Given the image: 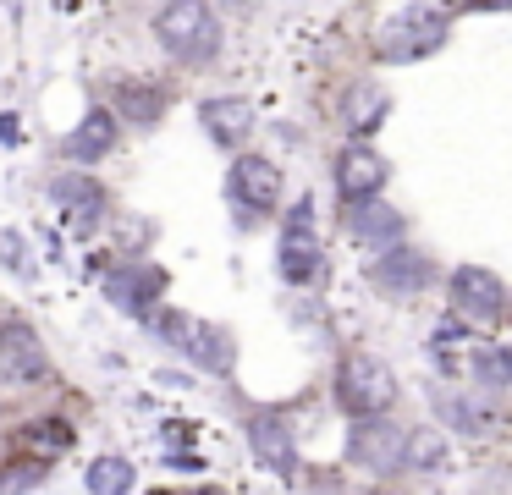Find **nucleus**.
<instances>
[{
    "instance_id": "obj_1",
    "label": "nucleus",
    "mask_w": 512,
    "mask_h": 495,
    "mask_svg": "<svg viewBox=\"0 0 512 495\" xmlns=\"http://www.w3.org/2000/svg\"><path fill=\"white\" fill-rule=\"evenodd\" d=\"M452 39V11L435 0H408V6L386 11L375 28V61L386 66H413L424 55H435Z\"/></svg>"
},
{
    "instance_id": "obj_2",
    "label": "nucleus",
    "mask_w": 512,
    "mask_h": 495,
    "mask_svg": "<svg viewBox=\"0 0 512 495\" xmlns=\"http://www.w3.org/2000/svg\"><path fill=\"white\" fill-rule=\"evenodd\" d=\"M149 336L160 341V347H171L177 358H188L193 369L204 374H232L237 363V341L226 325H215V319H199V314H182V308H166L160 303L155 314L144 319Z\"/></svg>"
},
{
    "instance_id": "obj_3",
    "label": "nucleus",
    "mask_w": 512,
    "mask_h": 495,
    "mask_svg": "<svg viewBox=\"0 0 512 495\" xmlns=\"http://www.w3.org/2000/svg\"><path fill=\"white\" fill-rule=\"evenodd\" d=\"M155 44L177 66H193V72H199V66H210L215 55H221L226 28L204 0H166V6L155 11Z\"/></svg>"
},
{
    "instance_id": "obj_4",
    "label": "nucleus",
    "mask_w": 512,
    "mask_h": 495,
    "mask_svg": "<svg viewBox=\"0 0 512 495\" xmlns=\"http://www.w3.org/2000/svg\"><path fill=\"white\" fill-rule=\"evenodd\" d=\"M287 198V176L270 154H254V149H237L232 165H226V204H232V220L237 226H259L270 220Z\"/></svg>"
},
{
    "instance_id": "obj_5",
    "label": "nucleus",
    "mask_w": 512,
    "mask_h": 495,
    "mask_svg": "<svg viewBox=\"0 0 512 495\" xmlns=\"http://www.w3.org/2000/svg\"><path fill=\"white\" fill-rule=\"evenodd\" d=\"M331 396L347 418H369V413H391L397 407V374L391 363H380L375 352H342L331 374Z\"/></svg>"
},
{
    "instance_id": "obj_6",
    "label": "nucleus",
    "mask_w": 512,
    "mask_h": 495,
    "mask_svg": "<svg viewBox=\"0 0 512 495\" xmlns=\"http://www.w3.org/2000/svg\"><path fill=\"white\" fill-rule=\"evenodd\" d=\"M325 270V248H320V226H314V198L281 209V237H276V275L287 286H314Z\"/></svg>"
},
{
    "instance_id": "obj_7",
    "label": "nucleus",
    "mask_w": 512,
    "mask_h": 495,
    "mask_svg": "<svg viewBox=\"0 0 512 495\" xmlns=\"http://www.w3.org/2000/svg\"><path fill=\"white\" fill-rule=\"evenodd\" d=\"M166 286H171L166 270H160V264H149V259H122V264H111V270L100 275L105 303H111L116 314L138 319V325H144L160 303H166Z\"/></svg>"
},
{
    "instance_id": "obj_8",
    "label": "nucleus",
    "mask_w": 512,
    "mask_h": 495,
    "mask_svg": "<svg viewBox=\"0 0 512 495\" xmlns=\"http://www.w3.org/2000/svg\"><path fill=\"white\" fill-rule=\"evenodd\" d=\"M446 297H452V308L468 325H485V330H496L512 308L507 281H501L496 270H485V264H457V270L446 275Z\"/></svg>"
},
{
    "instance_id": "obj_9",
    "label": "nucleus",
    "mask_w": 512,
    "mask_h": 495,
    "mask_svg": "<svg viewBox=\"0 0 512 495\" xmlns=\"http://www.w3.org/2000/svg\"><path fill=\"white\" fill-rule=\"evenodd\" d=\"M0 380L17 385V391H34V385L56 380V363H50L39 330L28 325V319H17V314L0 319Z\"/></svg>"
},
{
    "instance_id": "obj_10",
    "label": "nucleus",
    "mask_w": 512,
    "mask_h": 495,
    "mask_svg": "<svg viewBox=\"0 0 512 495\" xmlns=\"http://www.w3.org/2000/svg\"><path fill=\"white\" fill-rule=\"evenodd\" d=\"M402 435H408V429L391 413L353 418V424H347V462L364 468L369 479H391V473H402Z\"/></svg>"
},
{
    "instance_id": "obj_11",
    "label": "nucleus",
    "mask_w": 512,
    "mask_h": 495,
    "mask_svg": "<svg viewBox=\"0 0 512 495\" xmlns=\"http://www.w3.org/2000/svg\"><path fill=\"white\" fill-rule=\"evenodd\" d=\"M369 286H375L380 297H391V303H408V297L430 292L435 281V264L424 248H408V237L391 242V248H375V259H369Z\"/></svg>"
},
{
    "instance_id": "obj_12",
    "label": "nucleus",
    "mask_w": 512,
    "mask_h": 495,
    "mask_svg": "<svg viewBox=\"0 0 512 495\" xmlns=\"http://www.w3.org/2000/svg\"><path fill=\"white\" fill-rule=\"evenodd\" d=\"M243 440H248V451H254V462L265 473H276V479H298L303 457H298V435H292L287 413H276V407H254V413L243 418Z\"/></svg>"
},
{
    "instance_id": "obj_13",
    "label": "nucleus",
    "mask_w": 512,
    "mask_h": 495,
    "mask_svg": "<svg viewBox=\"0 0 512 495\" xmlns=\"http://www.w3.org/2000/svg\"><path fill=\"white\" fill-rule=\"evenodd\" d=\"M50 204L72 220L78 231H94L111 220V187L100 176H89V165H72V171L50 176Z\"/></svg>"
},
{
    "instance_id": "obj_14",
    "label": "nucleus",
    "mask_w": 512,
    "mask_h": 495,
    "mask_svg": "<svg viewBox=\"0 0 512 495\" xmlns=\"http://www.w3.org/2000/svg\"><path fill=\"white\" fill-rule=\"evenodd\" d=\"M331 182H336V193H342V204H347V198L386 193L391 160H386V154H380L369 138H347L342 149H336V160H331Z\"/></svg>"
},
{
    "instance_id": "obj_15",
    "label": "nucleus",
    "mask_w": 512,
    "mask_h": 495,
    "mask_svg": "<svg viewBox=\"0 0 512 495\" xmlns=\"http://www.w3.org/2000/svg\"><path fill=\"white\" fill-rule=\"evenodd\" d=\"M430 407L446 429H457L463 440H496L507 429V413H501L490 396L479 391H430Z\"/></svg>"
},
{
    "instance_id": "obj_16",
    "label": "nucleus",
    "mask_w": 512,
    "mask_h": 495,
    "mask_svg": "<svg viewBox=\"0 0 512 495\" xmlns=\"http://www.w3.org/2000/svg\"><path fill=\"white\" fill-rule=\"evenodd\" d=\"M342 226H347V237H353L358 248H391V242L408 237V220H402V209L386 204L380 193L347 198V204H342Z\"/></svg>"
},
{
    "instance_id": "obj_17",
    "label": "nucleus",
    "mask_w": 512,
    "mask_h": 495,
    "mask_svg": "<svg viewBox=\"0 0 512 495\" xmlns=\"http://www.w3.org/2000/svg\"><path fill=\"white\" fill-rule=\"evenodd\" d=\"M105 105L127 127H160L171 110V83H155V77H111V99Z\"/></svg>"
},
{
    "instance_id": "obj_18",
    "label": "nucleus",
    "mask_w": 512,
    "mask_h": 495,
    "mask_svg": "<svg viewBox=\"0 0 512 495\" xmlns=\"http://www.w3.org/2000/svg\"><path fill=\"white\" fill-rule=\"evenodd\" d=\"M116 143H122V121H116L111 105H89L83 110V121L61 138V154H67L72 165H100L116 154Z\"/></svg>"
},
{
    "instance_id": "obj_19",
    "label": "nucleus",
    "mask_w": 512,
    "mask_h": 495,
    "mask_svg": "<svg viewBox=\"0 0 512 495\" xmlns=\"http://www.w3.org/2000/svg\"><path fill=\"white\" fill-rule=\"evenodd\" d=\"M199 127H204V138L215 143V149H226V154H237V149H248V138H254V105L248 99H237V94H215V99H204L199 105Z\"/></svg>"
},
{
    "instance_id": "obj_20",
    "label": "nucleus",
    "mask_w": 512,
    "mask_h": 495,
    "mask_svg": "<svg viewBox=\"0 0 512 495\" xmlns=\"http://www.w3.org/2000/svg\"><path fill=\"white\" fill-rule=\"evenodd\" d=\"M386 116H391V94L380 83H369V77L347 83V94L336 99V121H342L347 138H375L386 127Z\"/></svg>"
},
{
    "instance_id": "obj_21",
    "label": "nucleus",
    "mask_w": 512,
    "mask_h": 495,
    "mask_svg": "<svg viewBox=\"0 0 512 495\" xmlns=\"http://www.w3.org/2000/svg\"><path fill=\"white\" fill-rule=\"evenodd\" d=\"M78 446V424L61 413H39V418H23L12 435V451H23V457H39V462H61L67 451Z\"/></svg>"
},
{
    "instance_id": "obj_22",
    "label": "nucleus",
    "mask_w": 512,
    "mask_h": 495,
    "mask_svg": "<svg viewBox=\"0 0 512 495\" xmlns=\"http://www.w3.org/2000/svg\"><path fill=\"white\" fill-rule=\"evenodd\" d=\"M452 468V446L435 424H419L402 435V473H446Z\"/></svg>"
},
{
    "instance_id": "obj_23",
    "label": "nucleus",
    "mask_w": 512,
    "mask_h": 495,
    "mask_svg": "<svg viewBox=\"0 0 512 495\" xmlns=\"http://www.w3.org/2000/svg\"><path fill=\"white\" fill-rule=\"evenodd\" d=\"M83 490H94V495H127V490H138V468L122 457V451H100V457L83 468Z\"/></svg>"
},
{
    "instance_id": "obj_24",
    "label": "nucleus",
    "mask_w": 512,
    "mask_h": 495,
    "mask_svg": "<svg viewBox=\"0 0 512 495\" xmlns=\"http://www.w3.org/2000/svg\"><path fill=\"white\" fill-rule=\"evenodd\" d=\"M468 380L479 391H512V347H496V341L474 347L468 352Z\"/></svg>"
},
{
    "instance_id": "obj_25",
    "label": "nucleus",
    "mask_w": 512,
    "mask_h": 495,
    "mask_svg": "<svg viewBox=\"0 0 512 495\" xmlns=\"http://www.w3.org/2000/svg\"><path fill=\"white\" fill-rule=\"evenodd\" d=\"M474 336H479V325H468V319L452 308L446 319H435V330H430V347H435V358H446L452 347H468Z\"/></svg>"
},
{
    "instance_id": "obj_26",
    "label": "nucleus",
    "mask_w": 512,
    "mask_h": 495,
    "mask_svg": "<svg viewBox=\"0 0 512 495\" xmlns=\"http://www.w3.org/2000/svg\"><path fill=\"white\" fill-rule=\"evenodd\" d=\"M45 473H50V462L17 451L12 462H0V490H34V484H45Z\"/></svg>"
},
{
    "instance_id": "obj_27",
    "label": "nucleus",
    "mask_w": 512,
    "mask_h": 495,
    "mask_svg": "<svg viewBox=\"0 0 512 495\" xmlns=\"http://www.w3.org/2000/svg\"><path fill=\"white\" fill-rule=\"evenodd\" d=\"M0 264H6V270H17L23 281H34V253H28L23 231H0Z\"/></svg>"
},
{
    "instance_id": "obj_28",
    "label": "nucleus",
    "mask_w": 512,
    "mask_h": 495,
    "mask_svg": "<svg viewBox=\"0 0 512 495\" xmlns=\"http://www.w3.org/2000/svg\"><path fill=\"white\" fill-rule=\"evenodd\" d=\"M160 468H171V473H204L210 462H204L199 451H177V446H166V457H160Z\"/></svg>"
},
{
    "instance_id": "obj_29",
    "label": "nucleus",
    "mask_w": 512,
    "mask_h": 495,
    "mask_svg": "<svg viewBox=\"0 0 512 495\" xmlns=\"http://www.w3.org/2000/svg\"><path fill=\"white\" fill-rule=\"evenodd\" d=\"M182 440H193V429L182 418H166V446H182Z\"/></svg>"
},
{
    "instance_id": "obj_30",
    "label": "nucleus",
    "mask_w": 512,
    "mask_h": 495,
    "mask_svg": "<svg viewBox=\"0 0 512 495\" xmlns=\"http://www.w3.org/2000/svg\"><path fill=\"white\" fill-rule=\"evenodd\" d=\"M468 11H512V0H468Z\"/></svg>"
},
{
    "instance_id": "obj_31",
    "label": "nucleus",
    "mask_w": 512,
    "mask_h": 495,
    "mask_svg": "<svg viewBox=\"0 0 512 495\" xmlns=\"http://www.w3.org/2000/svg\"><path fill=\"white\" fill-rule=\"evenodd\" d=\"M0 138H6V143H17V138H23V127H17L12 116H0Z\"/></svg>"
},
{
    "instance_id": "obj_32",
    "label": "nucleus",
    "mask_w": 512,
    "mask_h": 495,
    "mask_svg": "<svg viewBox=\"0 0 512 495\" xmlns=\"http://www.w3.org/2000/svg\"><path fill=\"white\" fill-rule=\"evenodd\" d=\"M160 6H166V0H160Z\"/></svg>"
}]
</instances>
